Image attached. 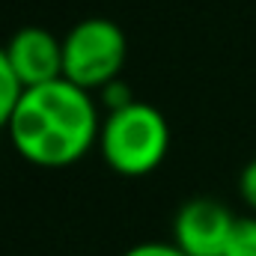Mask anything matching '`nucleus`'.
<instances>
[{
    "label": "nucleus",
    "instance_id": "nucleus-9",
    "mask_svg": "<svg viewBox=\"0 0 256 256\" xmlns=\"http://www.w3.org/2000/svg\"><path fill=\"white\" fill-rule=\"evenodd\" d=\"M238 194H242V200L256 212V158L242 170V176H238Z\"/></svg>",
    "mask_w": 256,
    "mask_h": 256
},
{
    "label": "nucleus",
    "instance_id": "nucleus-7",
    "mask_svg": "<svg viewBox=\"0 0 256 256\" xmlns=\"http://www.w3.org/2000/svg\"><path fill=\"white\" fill-rule=\"evenodd\" d=\"M224 256H256V218H236Z\"/></svg>",
    "mask_w": 256,
    "mask_h": 256
},
{
    "label": "nucleus",
    "instance_id": "nucleus-8",
    "mask_svg": "<svg viewBox=\"0 0 256 256\" xmlns=\"http://www.w3.org/2000/svg\"><path fill=\"white\" fill-rule=\"evenodd\" d=\"M122 256H188V254H182L173 242L170 244L167 242H143V244L128 248Z\"/></svg>",
    "mask_w": 256,
    "mask_h": 256
},
{
    "label": "nucleus",
    "instance_id": "nucleus-6",
    "mask_svg": "<svg viewBox=\"0 0 256 256\" xmlns=\"http://www.w3.org/2000/svg\"><path fill=\"white\" fill-rule=\"evenodd\" d=\"M21 92H24V86H21V80L15 78V72H12V66H9L6 48L0 45V128L9 126Z\"/></svg>",
    "mask_w": 256,
    "mask_h": 256
},
{
    "label": "nucleus",
    "instance_id": "nucleus-1",
    "mask_svg": "<svg viewBox=\"0 0 256 256\" xmlns=\"http://www.w3.org/2000/svg\"><path fill=\"white\" fill-rule=\"evenodd\" d=\"M6 131L27 164L57 170L98 146L102 116L90 90L57 78L21 92Z\"/></svg>",
    "mask_w": 256,
    "mask_h": 256
},
{
    "label": "nucleus",
    "instance_id": "nucleus-4",
    "mask_svg": "<svg viewBox=\"0 0 256 256\" xmlns=\"http://www.w3.org/2000/svg\"><path fill=\"white\" fill-rule=\"evenodd\" d=\"M232 224L236 214L224 202L196 196L188 200L173 218V244L188 256H224Z\"/></svg>",
    "mask_w": 256,
    "mask_h": 256
},
{
    "label": "nucleus",
    "instance_id": "nucleus-3",
    "mask_svg": "<svg viewBox=\"0 0 256 256\" xmlns=\"http://www.w3.org/2000/svg\"><path fill=\"white\" fill-rule=\"evenodd\" d=\"M128 57V39L110 18L78 21L63 36V78L84 90L110 86Z\"/></svg>",
    "mask_w": 256,
    "mask_h": 256
},
{
    "label": "nucleus",
    "instance_id": "nucleus-5",
    "mask_svg": "<svg viewBox=\"0 0 256 256\" xmlns=\"http://www.w3.org/2000/svg\"><path fill=\"white\" fill-rule=\"evenodd\" d=\"M3 48L24 90L63 78V39L45 27H21Z\"/></svg>",
    "mask_w": 256,
    "mask_h": 256
},
{
    "label": "nucleus",
    "instance_id": "nucleus-2",
    "mask_svg": "<svg viewBox=\"0 0 256 256\" xmlns=\"http://www.w3.org/2000/svg\"><path fill=\"white\" fill-rule=\"evenodd\" d=\"M98 149L104 164L128 179L149 176L170 149V126L164 114L146 102H128L102 120Z\"/></svg>",
    "mask_w": 256,
    "mask_h": 256
}]
</instances>
